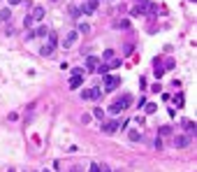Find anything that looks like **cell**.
<instances>
[{"label":"cell","instance_id":"8fae6325","mask_svg":"<svg viewBox=\"0 0 197 172\" xmlns=\"http://www.w3.org/2000/svg\"><path fill=\"white\" fill-rule=\"evenodd\" d=\"M44 12H46L44 7H33V14H30L33 21H42V19H44Z\"/></svg>","mask_w":197,"mask_h":172},{"label":"cell","instance_id":"484cf974","mask_svg":"<svg viewBox=\"0 0 197 172\" xmlns=\"http://www.w3.org/2000/svg\"><path fill=\"white\" fill-rule=\"evenodd\" d=\"M46 35H49V42H51L53 47H56V42H58V35H56V33H53V31H49V33H46Z\"/></svg>","mask_w":197,"mask_h":172},{"label":"cell","instance_id":"d6a6232c","mask_svg":"<svg viewBox=\"0 0 197 172\" xmlns=\"http://www.w3.org/2000/svg\"><path fill=\"white\" fill-rule=\"evenodd\" d=\"M165 70H174V61H172V58H169V61H167V65H165Z\"/></svg>","mask_w":197,"mask_h":172},{"label":"cell","instance_id":"9a60e30c","mask_svg":"<svg viewBox=\"0 0 197 172\" xmlns=\"http://www.w3.org/2000/svg\"><path fill=\"white\" fill-rule=\"evenodd\" d=\"M165 135H172V126H160L158 128V137H165Z\"/></svg>","mask_w":197,"mask_h":172},{"label":"cell","instance_id":"ac0fdd59","mask_svg":"<svg viewBox=\"0 0 197 172\" xmlns=\"http://www.w3.org/2000/svg\"><path fill=\"white\" fill-rule=\"evenodd\" d=\"M88 31H91V26H88V23H79V26H77V33H79V35H81V33L86 35Z\"/></svg>","mask_w":197,"mask_h":172},{"label":"cell","instance_id":"4fadbf2b","mask_svg":"<svg viewBox=\"0 0 197 172\" xmlns=\"http://www.w3.org/2000/svg\"><path fill=\"white\" fill-rule=\"evenodd\" d=\"M83 84V77H77V75H72V79H70V88H72V91H77V88H79Z\"/></svg>","mask_w":197,"mask_h":172},{"label":"cell","instance_id":"836d02e7","mask_svg":"<svg viewBox=\"0 0 197 172\" xmlns=\"http://www.w3.org/2000/svg\"><path fill=\"white\" fill-rule=\"evenodd\" d=\"M100 172H111L109 168H104V165H100Z\"/></svg>","mask_w":197,"mask_h":172},{"label":"cell","instance_id":"f1b7e54d","mask_svg":"<svg viewBox=\"0 0 197 172\" xmlns=\"http://www.w3.org/2000/svg\"><path fill=\"white\" fill-rule=\"evenodd\" d=\"M9 14H12L9 9H3V12H0V21H7V19H9Z\"/></svg>","mask_w":197,"mask_h":172},{"label":"cell","instance_id":"cb8c5ba5","mask_svg":"<svg viewBox=\"0 0 197 172\" xmlns=\"http://www.w3.org/2000/svg\"><path fill=\"white\" fill-rule=\"evenodd\" d=\"M102 58H104V61H111V58H114V49H104Z\"/></svg>","mask_w":197,"mask_h":172},{"label":"cell","instance_id":"4dcf8cb0","mask_svg":"<svg viewBox=\"0 0 197 172\" xmlns=\"http://www.w3.org/2000/svg\"><path fill=\"white\" fill-rule=\"evenodd\" d=\"M135 123H139V126H144V123H146V119H144V116H139V114H137V116H135Z\"/></svg>","mask_w":197,"mask_h":172},{"label":"cell","instance_id":"1f68e13d","mask_svg":"<svg viewBox=\"0 0 197 172\" xmlns=\"http://www.w3.org/2000/svg\"><path fill=\"white\" fill-rule=\"evenodd\" d=\"M153 147H156V149L160 151V149H162V140H160V137H156V142H153Z\"/></svg>","mask_w":197,"mask_h":172},{"label":"cell","instance_id":"83f0119b","mask_svg":"<svg viewBox=\"0 0 197 172\" xmlns=\"http://www.w3.org/2000/svg\"><path fill=\"white\" fill-rule=\"evenodd\" d=\"M116 26H118V28H123V31H128V28H130V21H128V19H123V21H118Z\"/></svg>","mask_w":197,"mask_h":172},{"label":"cell","instance_id":"2e32d148","mask_svg":"<svg viewBox=\"0 0 197 172\" xmlns=\"http://www.w3.org/2000/svg\"><path fill=\"white\" fill-rule=\"evenodd\" d=\"M33 33H35V37H46V33H49V28H46V26H40L37 31H33Z\"/></svg>","mask_w":197,"mask_h":172},{"label":"cell","instance_id":"7402d4cb","mask_svg":"<svg viewBox=\"0 0 197 172\" xmlns=\"http://www.w3.org/2000/svg\"><path fill=\"white\" fill-rule=\"evenodd\" d=\"M118 112H123V109H121V105H118L116 100H114V105L109 107V114H118Z\"/></svg>","mask_w":197,"mask_h":172},{"label":"cell","instance_id":"44dd1931","mask_svg":"<svg viewBox=\"0 0 197 172\" xmlns=\"http://www.w3.org/2000/svg\"><path fill=\"white\" fill-rule=\"evenodd\" d=\"M79 14H81V9H79V7H74V5H70V16H72V19H77Z\"/></svg>","mask_w":197,"mask_h":172},{"label":"cell","instance_id":"e575fe53","mask_svg":"<svg viewBox=\"0 0 197 172\" xmlns=\"http://www.w3.org/2000/svg\"><path fill=\"white\" fill-rule=\"evenodd\" d=\"M7 3H9V5H19L21 0H7Z\"/></svg>","mask_w":197,"mask_h":172},{"label":"cell","instance_id":"ffe728a7","mask_svg":"<svg viewBox=\"0 0 197 172\" xmlns=\"http://www.w3.org/2000/svg\"><path fill=\"white\" fill-rule=\"evenodd\" d=\"M114 68H121V58H111V61H109V70H114Z\"/></svg>","mask_w":197,"mask_h":172},{"label":"cell","instance_id":"d6986e66","mask_svg":"<svg viewBox=\"0 0 197 172\" xmlns=\"http://www.w3.org/2000/svg\"><path fill=\"white\" fill-rule=\"evenodd\" d=\"M91 116H95V119H104V109H102V107H95Z\"/></svg>","mask_w":197,"mask_h":172},{"label":"cell","instance_id":"d4e9b609","mask_svg":"<svg viewBox=\"0 0 197 172\" xmlns=\"http://www.w3.org/2000/svg\"><path fill=\"white\" fill-rule=\"evenodd\" d=\"M174 103H176V107H183V93H176V96H174Z\"/></svg>","mask_w":197,"mask_h":172},{"label":"cell","instance_id":"3957f363","mask_svg":"<svg viewBox=\"0 0 197 172\" xmlns=\"http://www.w3.org/2000/svg\"><path fill=\"white\" fill-rule=\"evenodd\" d=\"M118 128H121V121H116V119H111V121H102V133H104V135L116 133Z\"/></svg>","mask_w":197,"mask_h":172},{"label":"cell","instance_id":"4316f807","mask_svg":"<svg viewBox=\"0 0 197 172\" xmlns=\"http://www.w3.org/2000/svg\"><path fill=\"white\" fill-rule=\"evenodd\" d=\"M33 23H35V21H33V16H30V14H26V19H23V26H26V28H30Z\"/></svg>","mask_w":197,"mask_h":172},{"label":"cell","instance_id":"30bf717a","mask_svg":"<svg viewBox=\"0 0 197 172\" xmlns=\"http://www.w3.org/2000/svg\"><path fill=\"white\" fill-rule=\"evenodd\" d=\"M128 140L130 142H141V130H137V128L128 130Z\"/></svg>","mask_w":197,"mask_h":172},{"label":"cell","instance_id":"52a82bcc","mask_svg":"<svg viewBox=\"0 0 197 172\" xmlns=\"http://www.w3.org/2000/svg\"><path fill=\"white\" fill-rule=\"evenodd\" d=\"M98 65H100V58H98V56H86V68L91 70V72L98 70Z\"/></svg>","mask_w":197,"mask_h":172},{"label":"cell","instance_id":"7c38bea8","mask_svg":"<svg viewBox=\"0 0 197 172\" xmlns=\"http://www.w3.org/2000/svg\"><path fill=\"white\" fill-rule=\"evenodd\" d=\"M53 51H56V47H53L51 42H46V44L40 49V54H42V56H53Z\"/></svg>","mask_w":197,"mask_h":172},{"label":"cell","instance_id":"603a6c76","mask_svg":"<svg viewBox=\"0 0 197 172\" xmlns=\"http://www.w3.org/2000/svg\"><path fill=\"white\" fill-rule=\"evenodd\" d=\"M95 72H100V75H107L109 72V65H102V61H100V65H98V70Z\"/></svg>","mask_w":197,"mask_h":172},{"label":"cell","instance_id":"ba28073f","mask_svg":"<svg viewBox=\"0 0 197 172\" xmlns=\"http://www.w3.org/2000/svg\"><path fill=\"white\" fill-rule=\"evenodd\" d=\"M116 103L121 105V109H128V107H130V103H132V96H130V93H123V96L118 98Z\"/></svg>","mask_w":197,"mask_h":172},{"label":"cell","instance_id":"74e56055","mask_svg":"<svg viewBox=\"0 0 197 172\" xmlns=\"http://www.w3.org/2000/svg\"><path fill=\"white\" fill-rule=\"evenodd\" d=\"M51 3H61V0H51Z\"/></svg>","mask_w":197,"mask_h":172},{"label":"cell","instance_id":"8992f818","mask_svg":"<svg viewBox=\"0 0 197 172\" xmlns=\"http://www.w3.org/2000/svg\"><path fill=\"white\" fill-rule=\"evenodd\" d=\"M77 40H79V33H77V31H70L67 35H65V40H63V47L67 49V47H72Z\"/></svg>","mask_w":197,"mask_h":172},{"label":"cell","instance_id":"277c9868","mask_svg":"<svg viewBox=\"0 0 197 172\" xmlns=\"http://www.w3.org/2000/svg\"><path fill=\"white\" fill-rule=\"evenodd\" d=\"M98 5H100V0H83V7H81V12H83V14H95Z\"/></svg>","mask_w":197,"mask_h":172},{"label":"cell","instance_id":"d590c367","mask_svg":"<svg viewBox=\"0 0 197 172\" xmlns=\"http://www.w3.org/2000/svg\"><path fill=\"white\" fill-rule=\"evenodd\" d=\"M135 3H141V5H146V3H148V0H135Z\"/></svg>","mask_w":197,"mask_h":172},{"label":"cell","instance_id":"9c48e42d","mask_svg":"<svg viewBox=\"0 0 197 172\" xmlns=\"http://www.w3.org/2000/svg\"><path fill=\"white\" fill-rule=\"evenodd\" d=\"M181 126L188 130V135H195V130H197V126H195L193 121H190V119H183V121H181Z\"/></svg>","mask_w":197,"mask_h":172},{"label":"cell","instance_id":"6da1fadb","mask_svg":"<svg viewBox=\"0 0 197 172\" xmlns=\"http://www.w3.org/2000/svg\"><path fill=\"white\" fill-rule=\"evenodd\" d=\"M102 98V86H93V88H83L81 100H100Z\"/></svg>","mask_w":197,"mask_h":172},{"label":"cell","instance_id":"f546056e","mask_svg":"<svg viewBox=\"0 0 197 172\" xmlns=\"http://www.w3.org/2000/svg\"><path fill=\"white\" fill-rule=\"evenodd\" d=\"M88 172H100V163H91V168H88Z\"/></svg>","mask_w":197,"mask_h":172},{"label":"cell","instance_id":"7a4b0ae2","mask_svg":"<svg viewBox=\"0 0 197 172\" xmlns=\"http://www.w3.org/2000/svg\"><path fill=\"white\" fill-rule=\"evenodd\" d=\"M104 77V91H116L118 86H121V77H116V75H102Z\"/></svg>","mask_w":197,"mask_h":172},{"label":"cell","instance_id":"8d00e7d4","mask_svg":"<svg viewBox=\"0 0 197 172\" xmlns=\"http://www.w3.org/2000/svg\"><path fill=\"white\" fill-rule=\"evenodd\" d=\"M40 172H51V170H40Z\"/></svg>","mask_w":197,"mask_h":172},{"label":"cell","instance_id":"5b68a950","mask_svg":"<svg viewBox=\"0 0 197 172\" xmlns=\"http://www.w3.org/2000/svg\"><path fill=\"white\" fill-rule=\"evenodd\" d=\"M188 144H190V135H176L174 137V147L176 149H186Z\"/></svg>","mask_w":197,"mask_h":172},{"label":"cell","instance_id":"e0dca14e","mask_svg":"<svg viewBox=\"0 0 197 172\" xmlns=\"http://www.w3.org/2000/svg\"><path fill=\"white\" fill-rule=\"evenodd\" d=\"M156 109H158L156 103H146V105H144V112H146V114H156Z\"/></svg>","mask_w":197,"mask_h":172},{"label":"cell","instance_id":"5bb4252c","mask_svg":"<svg viewBox=\"0 0 197 172\" xmlns=\"http://www.w3.org/2000/svg\"><path fill=\"white\" fill-rule=\"evenodd\" d=\"M165 72H167V70L162 68V65H160V61L156 58V68H153V75H156V79H160V77H162Z\"/></svg>","mask_w":197,"mask_h":172}]
</instances>
